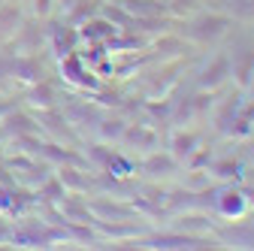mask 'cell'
<instances>
[{"instance_id": "obj_11", "label": "cell", "mask_w": 254, "mask_h": 251, "mask_svg": "<svg viewBox=\"0 0 254 251\" xmlns=\"http://www.w3.org/2000/svg\"><path fill=\"white\" fill-rule=\"evenodd\" d=\"M37 12H49V0H37Z\"/></svg>"}, {"instance_id": "obj_1", "label": "cell", "mask_w": 254, "mask_h": 251, "mask_svg": "<svg viewBox=\"0 0 254 251\" xmlns=\"http://www.w3.org/2000/svg\"><path fill=\"white\" fill-rule=\"evenodd\" d=\"M224 27H227V18H221V15H206V18L194 21V37H200V40H206V37H218Z\"/></svg>"}, {"instance_id": "obj_12", "label": "cell", "mask_w": 254, "mask_h": 251, "mask_svg": "<svg viewBox=\"0 0 254 251\" xmlns=\"http://www.w3.org/2000/svg\"><path fill=\"white\" fill-rule=\"evenodd\" d=\"M46 194H52V197H58V194H61V191H58V185H55V182H52V185L46 188Z\"/></svg>"}, {"instance_id": "obj_7", "label": "cell", "mask_w": 254, "mask_h": 251, "mask_svg": "<svg viewBox=\"0 0 254 251\" xmlns=\"http://www.w3.org/2000/svg\"><path fill=\"white\" fill-rule=\"evenodd\" d=\"M61 182H67L70 188H85V182H82L73 170H64V173H61Z\"/></svg>"}, {"instance_id": "obj_8", "label": "cell", "mask_w": 254, "mask_h": 251, "mask_svg": "<svg viewBox=\"0 0 254 251\" xmlns=\"http://www.w3.org/2000/svg\"><path fill=\"white\" fill-rule=\"evenodd\" d=\"M190 145H194V136H179V139H176V151H179V154L190 151Z\"/></svg>"}, {"instance_id": "obj_2", "label": "cell", "mask_w": 254, "mask_h": 251, "mask_svg": "<svg viewBox=\"0 0 254 251\" xmlns=\"http://www.w3.org/2000/svg\"><path fill=\"white\" fill-rule=\"evenodd\" d=\"M227 70H230V64L224 58H218L215 64H212V70H206V76H203V85H218L221 79L227 76Z\"/></svg>"}, {"instance_id": "obj_13", "label": "cell", "mask_w": 254, "mask_h": 251, "mask_svg": "<svg viewBox=\"0 0 254 251\" xmlns=\"http://www.w3.org/2000/svg\"><path fill=\"white\" fill-rule=\"evenodd\" d=\"M6 236H9V230H6V224H3V221H0V242H3Z\"/></svg>"}, {"instance_id": "obj_6", "label": "cell", "mask_w": 254, "mask_h": 251, "mask_svg": "<svg viewBox=\"0 0 254 251\" xmlns=\"http://www.w3.org/2000/svg\"><path fill=\"white\" fill-rule=\"evenodd\" d=\"M145 167L154 170V173H157V170H173V161H170V158H151Z\"/></svg>"}, {"instance_id": "obj_10", "label": "cell", "mask_w": 254, "mask_h": 251, "mask_svg": "<svg viewBox=\"0 0 254 251\" xmlns=\"http://www.w3.org/2000/svg\"><path fill=\"white\" fill-rule=\"evenodd\" d=\"M118 133H121V121H106L103 136H118Z\"/></svg>"}, {"instance_id": "obj_4", "label": "cell", "mask_w": 254, "mask_h": 251, "mask_svg": "<svg viewBox=\"0 0 254 251\" xmlns=\"http://www.w3.org/2000/svg\"><path fill=\"white\" fill-rule=\"evenodd\" d=\"M9 130H18V133H34L37 127H34V121H30V118L15 115V118H9Z\"/></svg>"}, {"instance_id": "obj_3", "label": "cell", "mask_w": 254, "mask_h": 251, "mask_svg": "<svg viewBox=\"0 0 254 251\" xmlns=\"http://www.w3.org/2000/svg\"><path fill=\"white\" fill-rule=\"evenodd\" d=\"M121 6L130 9V12H136V9H139V12H161V9H164V6H154L151 0H121Z\"/></svg>"}, {"instance_id": "obj_14", "label": "cell", "mask_w": 254, "mask_h": 251, "mask_svg": "<svg viewBox=\"0 0 254 251\" xmlns=\"http://www.w3.org/2000/svg\"><path fill=\"white\" fill-rule=\"evenodd\" d=\"M6 109H9V106H0V112H6Z\"/></svg>"}, {"instance_id": "obj_5", "label": "cell", "mask_w": 254, "mask_h": 251, "mask_svg": "<svg viewBox=\"0 0 254 251\" xmlns=\"http://www.w3.org/2000/svg\"><path fill=\"white\" fill-rule=\"evenodd\" d=\"M30 100H34L37 106H49L52 103V88L43 85V88H34V94H30Z\"/></svg>"}, {"instance_id": "obj_9", "label": "cell", "mask_w": 254, "mask_h": 251, "mask_svg": "<svg viewBox=\"0 0 254 251\" xmlns=\"http://www.w3.org/2000/svg\"><path fill=\"white\" fill-rule=\"evenodd\" d=\"M94 209H100V212H109V215H127V209H121V206H109V203H97Z\"/></svg>"}]
</instances>
